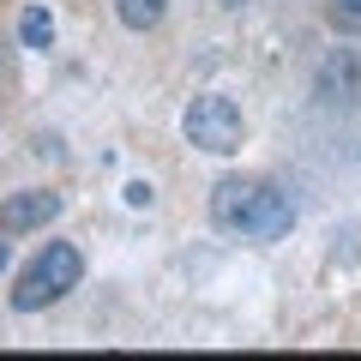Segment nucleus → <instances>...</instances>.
Listing matches in <instances>:
<instances>
[{"label":"nucleus","instance_id":"423d86ee","mask_svg":"<svg viewBox=\"0 0 361 361\" xmlns=\"http://www.w3.org/2000/svg\"><path fill=\"white\" fill-rule=\"evenodd\" d=\"M115 13H121L127 30H157L163 13H169V0H115Z\"/></svg>","mask_w":361,"mask_h":361},{"label":"nucleus","instance_id":"6e6552de","mask_svg":"<svg viewBox=\"0 0 361 361\" xmlns=\"http://www.w3.org/2000/svg\"><path fill=\"white\" fill-rule=\"evenodd\" d=\"M325 25L343 37H361V0H325Z\"/></svg>","mask_w":361,"mask_h":361},{"label":"nucleus","instance_id":"9b49d317","mask_svg":"<svg viewBox=\"0 0 361 361\" xmlns=\"http://www.w3.org/2000/svg\"><path fill=\"white\" fill-rule=\"evenodd\" d=\"M6 259H13V247H6V241H0V271H6Z\"/></svg>","mask_w":361,"mask_h":361},{"label":"nucleus","instance_id":"0eeeda50","mask_svg":"<svg viewBox=\"0 0 361 361\" xmlns=\"http://www.w3.org/2000/svg\"><path fill=\"white\" fill-rule=\"evenodd\" d=\"M18 37H25V49H49V42H54V18H49V6H25V18H18Z\"/></svg>","mask_w":361,"mask_h":361},{"label":"nucleus","instance_id":"f257e3e1","mask_svg":"<svg viewBox=\"0 0 361 361\" xmlns=\"http://www.w3.org/2000/svg\"><path fill=\"white\" fill-rule=\"evenodd\" d=\"M211 223L223 235H247V241H283L295 229V205H289L283 187L253 175H229L211 187Z\"/></svg>","mask_w":361,"mask_h":361},{"label":"nucleus","instance_id":"9d476101","mask_svg":"<svg viewBox=\"0 0 361 361\" xmlns=\"http://www.w3.org/2000/svg\"><path fill=\"white\" fill-rule=\"evenodd\" d=\"M217 6L223 13H241V6H253V0H217Z\"/></svg>","mask_w":361,"mask_h":361},{"label":"nucleus","instance_id":"1a4fd4ad","mask_svg":"<svg viewBox=\"0 0 361 361\" xmlns=\"http://www.w3.org/2000/svg\"><path fill=\"white\" fill-rule=\"evenodd\" d=\"M127 205H151V180H127Z\"/></svg>","mask_w":361,"mask_h":361},{"label":"nucleus","instance_id":"7ed1b4c3","mask_svg":"<svg viewBox=\"0 0 361 361\" xmlns=\"http://www.w3.org/2000/svg\"><path fill=\"white\" fill-rule=\"evenodd\" d=\"M180 133H187V145H199V151H211V157H235L247 127H241V109H235L229 97L205 90V97H193V103H187Z\"/></svg>","mask_w":361,"mask_h":361},{"label":"nucleus","instance_id":"39448f33","mask_svg":"<svg viewBox=\"0 0 361 361\" xmlns=\"http://www.w3.org/2000/svg\"><path fill=\"white\" fill-rule=\"evenodd\" d=\"M61 211H66V199H61V193H49V187H25V193H6V199H0V235L49 229Z\"/></svg>","mask_w":361,"mask_h":361},{"label":"nucleus","instance_id":"20e7f679","mask_svg":"<svg viewBox=\"0 0 361 361\" xmlns=\"http://www.w3.org/2000/svg\"><path fill=\"white\" fill-rule=\"evenodd\" d=\"M313 97L325 109H361V54L355 49H331L313 66Z\"/></svg>","mask_w":361,"mask_h":361},{"label":"nucleus","instance_id":"f03ea898","mask_svg":"<svg viewBox=\"0 0 361 361\" xmlns=\"http://www.w3.org/2000/svg\"><path fill=\"white\" fill-rule=\"evenodd\" d=\"M78 277H85V253H78L73 241H49L25 271H18L13 307H18V313H42V307H54V301L73 295Z\"/></svg>","mask_w":361,"mask_h":361}]
</instances>
